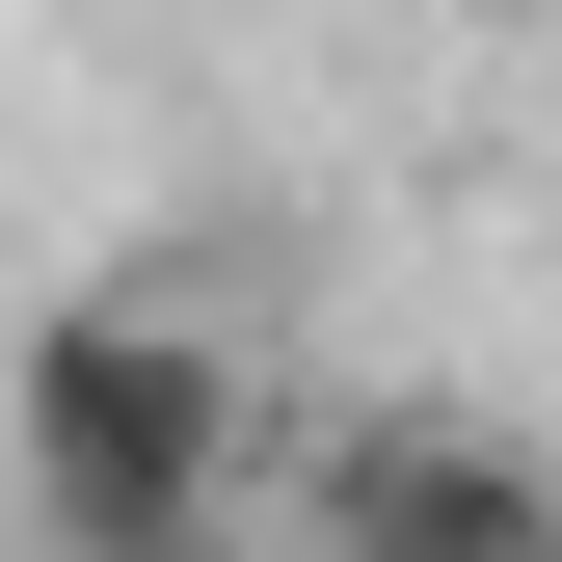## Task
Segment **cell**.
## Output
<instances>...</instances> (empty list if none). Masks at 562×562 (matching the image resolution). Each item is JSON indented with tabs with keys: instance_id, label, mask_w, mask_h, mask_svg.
I'll return each mask as SVG.
<instances>
[{
	"instance_id": "cell-1",
	"label": "cell",
	"mask_w": 562,
	"mask_h": 562,
	"mask_svg": "<svg viewBox=\"0 0 562 562\" xmlns=\"http://www.w3.org/2000/svg\"><path fill=\"white\" fill-rule=\"evenodd\" d=\"M0 456H27L54 562H241V482L295 456L241 268H188V241L81 268V295H54L27 348H0Z\"/></svg>"
},
{
	"instance_id": "cell-2",
	"label": "cell",
	"mask_w": 562,
	"mask_h": 562,
	"mask_svg": "<svg viewBox=\"0 0 562 562\" xmlns=\"http://www.w3.org/2000/svg\"><path fill=\"white\" fill-rule=\"evenodd\" d=\"M295 536L322 562H562V456L509 402H322L295 429Z\"/></svg>"
},
{
	"instance_id": "cell-3",
	"label": "cell",
	"mask_w": 562,
	"mask_h": 562,
	"mask_svg": "<svg viewBox=\"0 0 562 562\" xmlns=\"http://www.w3.org/2000/svg\"><path fill=\"white\" fill-rule=\"evenodd\" d=\"M482 27H562V0H482Z\"/></svg>"
}]
</instances>
